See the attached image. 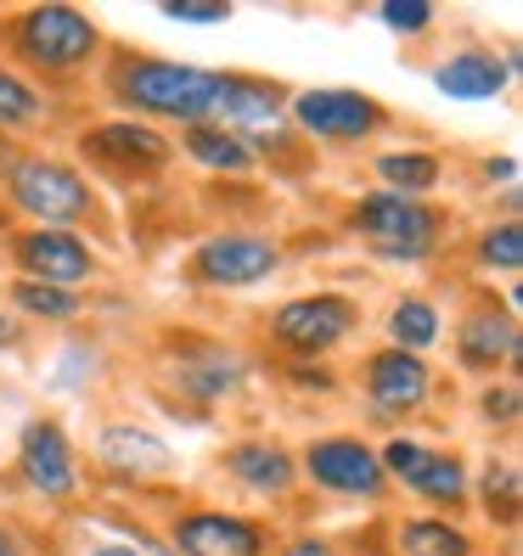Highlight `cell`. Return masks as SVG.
Here are the masks:
<instances>
[{
	"mask_svg": "<svg viewBox=\"0 0 523 556\" xmlns=\"http://www.w3.org/2000/svg\"><path fill=\"white\" fill-rule=\"evenodd\" d=\"M113 85H119V96H124L129 108H141V113H152V118L209 124V118H214V90H220V74L186 68V62L136 56V62H119Z\"/></svg>",
	"mask_w": 523,
	"mask_h": 556,
	"instance_id": "cell-1",
	"label": "cell"
},
{
	"mask_svg": "<svg viewBox=\"0 0 523 556\" xmlns=\"http://www.w3.org/2000/svg\"><path fill=\"white\" fill-rule=\"evenodd\" d=\"M7 40L23 62H35V68L46 74H69L79 68V62H90L96 51V23L79 12V7H35V12H23L12 28H7Z\"/></svg>",
	"mask_w": 523,
	"mask_h": 556,
	"instance_id": "cell-2",
	"label": "cell"
},
{
	"mask_svg": "<svg viewBox=\"0 0 523 556\" xmlns=\"http://www.w3.org/2000/svg\"><path fill=\"white\" fill-rule=\"evenodd\" d=\"M7 191L23 214H35L40 225H57V231L90 214V186L69 169V163H51V157L7 163Z\"/></svg>",
	"mask_w": 523,
	"mask_h": 556,
	"instance_id": "cell-3",
	"label": "cell"
},
{
	"mask_svg": "<svg viewBox=\"0 0 523 556\" xmlns=\"http://www.w3.org/2000/svg\"><path fill=\"white\" fill-rule=\"evenodd\" d=\"M354 231L366 242H377L395 258H422L439 237V208H428L422 198H395V191H372V198L354 208Z\"/></svg>",
	"mask_w": 523,
	"mask_h": 556,
	"instance_id": "cell-4",
	"label": "cell"
},
{
	"mask_svg": "<svg viewBox=\"0 0 523 556\" xmlns=\"http://www.w3.org/2000/svg\"><path fill=\"white\" fill-rule=\"evenodd\" d=\"M304 472L321 483V489H333V495H361V501H377L388 478H383V462H377V450L361 444V439H315L304 450Z\"/></svg>",
	"mask_w": 523,
	"mask_h": 556,
	"instance_id": "cell-5",
	"label": "cell"
},
{
	"mask_svg": "<svg viewBox=\"0 0 523 556\" xmlns=\"http://www.w3.org/2000/svg\"><path fill=\"white\" fill-rule=\"evenodd\" d=\"M383 478H400L406 489H416V495H428V501H445L456 506L468 495V467H462V455H439V450H422L411 439H395L383 455Z\"/></svg>",
	"mask_w": 523,
	"mask_h": 556,
	"instance_id": "cell-6",
	"label": "cell"
},
{
	"mask_svg": "<svg viewBox=\"0 0 523 556\" xmlns=\"http://www.w3.org/2000/svg\"><path fill=\"white\" fill-rule=\"evenodd\" d=\"M292 118L321 141H361L383 124V108L361 90H304L292 96Z\"/></svg>",
	"mask_w": 523,
	"mask_h": 556,
	"instance_id": "cell-7",
	"label": "cell"
},
{
	"mask_svg": "<svg viewBox=\"0 0 523 556\" xmlns=\"http://www.w3.org/2000/svg\"><path fill=\"white\" fill-rule=\"evenodd\" d=\"M282 265V248L265 237H214L191 258V276L203 287H253Z\"/></svg>",
	"mask_w": 523,
	"mask_h": 556,
	"instance_id": "cell-8",
	"label": "cell"
},
{
	"mask_svg": "<svg viewBox=\"0 0 523 556\" xmlns=\"http://www.w3.org/2000/svg\"><path fill=\"white\" fill-rule=\"evenodd\" d=\"M354 326V304L338 299V292H315V299H292L276 309V338L299 354H321L338 338H349Z\"/></svg>",
	"mask_w": 523,
	"mask_h": 556,
	"instance_id": "cell-9",
	"label": "cell"
},
{
	"mask_svg": "<svg viewBox=\"0 0 523 556\" xmlns=\"http://www.w3.org/2000/svg\"><path fill=\"white\" fill-rule=\"evenodd\" d=\"M17 265L28 270V281H46V287L74 292L79 281H90L96 258H90V248H85L74 231H57V225H40V231H28V237L17 242Z\"/></svg>",
	"mask_w": 523,
	"mask_h": 556,
	"instance_id": "cell-10",
	"label": "cell"
},
{
	"mask_svg": "<svg viewBox=\"0 0 523 556\" xmlns=\"http://www.w3.org/2000/svg\"><path fill=\"white\" fill-rule=\"evenodd\" d=\"M85 152L96 163H108V169H119V175H147V169H158V163L170 157V141H163L152 124L124 118V124L85 129Z\"/></svg>",
	"mask_w": 523,
	"mask_h": 556,
	"instance_id": "cell-11",
	"label": "cell"
},
{
	"mask_svg": "<svg viewBox=\"0 0 523 556\" xmlns=\"http://www.w3.org/2000/svg\"><path fill=\"white\" fill-rule=\"evenodd\" d=\"M175 545L180 556H265V534L248 517H225V511H191L175 522Z\"/></svg>",
	"mask_w": 523,
	"mask_h": 556,
	"instance_id": "cell-12",
	"label": "cell"
},
{
	"mask_svg": "<svg viewBox=\"0 0 523 556\" xmlns=\"http://www.w3.org/2000/svg\"><path fill=\"white\" fill-rule=\"evenodd\" d=\"M366 388H372L377 416H411L422 400H428V388H434V382H428V366H422V354L383 349V354H372Z\"/></svg>",
	"mask_w": 523,
	"mask_h": 556,
	"instance_id": "cell-13",
	"label": "cell"
},
{
	"mask_svg": "<svg viewBox=\"0 0 523 556\" xmlns=\"http://www.w3.org/2000/svg\"><path fill=\"white\" fill-rule=\"evenodd\" d=\"M23 478L51 501L74 495V450H69L57 421H35V428L23 433Z\"/></svg>",
	"mask_w": 523,
	"mask_h": 556,
	"instance_id": "cell-14",
	"label": "cell"
},
{
	"mask_svg": "<svg viewBox=\"0 0 523 556\" xmlns=\"http://www.w3.org/2000/svg\"><path fill=\"white\" fill-rule=\"evenodd\" d=\"M214 118H220V129H225V124H237V129H265V124L282 118V85L248 79V74H220ZM237 129H232V136H237Z\"/></svg>",
	"mask_w": 523,
	"mask_h": 556,
	"instance_id": "cell-15",
	"label": "cell"
},
{
	"mask_svg": "<svg viewBox=\"0 0 523 556\" xmlns=\"http://www.w3.org/2000/svg\"><path fill=\"white\" fill-rule=\"evenodd\" d=\"M96 450H102V462L124 478H163L175 467V450L158 433H141V428H108Z\"/></svg>",
	"mask_w": 523,
	"mask_h": 556,
	"instance_id": "cell-16",
	"label": "cell"
},
{
	"mask_svg": "<svg viewBox=\"0 0 523 556\" xmlns=\"http://www.w3.org/2000/svg\"><path fill=\"white\" fill-rule=\"evenodd\" d=\"M434 85L445 96H456V102H489V96H501V85H507V62L489 56V51H462L434 74Z\"/></svg>",
	"mask_w": 523,
	"mask_h": 556,
	"instance_id": "cell-17",
	"label": "cell"
},
{
	"mask_svg": "<svg viewBox=\"0 0 523 556\" xmlns=\"http://www.w3.org/2000/svg\"><path fill=\"white\" fill-rule=\"evenodd\" d=\"M523 343H518V320L512 315H473L462 320V359L473 371H489V366H501V359H518Z\"/></svg>",
	"mask_w": 523,
	"mask_h": 556,
	"instance_id": "cell-18",
	"label": "cell"
},
{
	"mask_svg": "<svg viewBox=\"0 0 523 556\" xmlns=\"http://www.w3.org/2000/svg\"><path fill=\"white\" fill-rule=\"evenodd\" d=\"M225 462H232V472L248 489H259V495H287L292 478H299V467H292V455L282 444H237Z\"/></svg>",
	"mask_w": 523,
	"mask_h": 556,
	"instance_id": "cell-19",
	"label": "cell"
},
{
	"mask_svg": "<svg viewBox=\"0 0 523 556\" xmlns=\"http://www.w3.org/2000/svg\"><path fill=\"white\" fill-rule=\"evenodd\" d=\"M186 152L198 163H209V169H232V175L253 169V147L220 124H186Z\"/></svg>",
	"mask_w": 523,
	"mask_h": 556,
	"instance_id": "cell-20",
	"label": "cell"
},
{
	"mask_svg": "<svg viewBox=\"0 0 523 556\" xmlns=\"http://www.w3.org/2000/svg\"><path fill=\"white\" fill-rule=\"evenodd\" d=\"M377 175L395 186V198H422V191L439 186V157H428V152H388V157H377Z\"/></svg>",
	"mask_w": 523,
	"mask_h": 556,
	"instance_id": "cell-21",
	"label": "cell"
},
{
	"mask_svg": "<svg viewBox=\"0 0 523 556\" xmlns=\"http://www.w3.org/2000/svg\"><path fill=\"white\" fill-rule=\"evenodd\" d=\"M400 551L406 556H473V540L439 517H422V522H406L400 529Z\"/></svg>",
	"mask_w": 523,
	"mask_h": 556,
	"instance_id": "cell-22",
	"label": "cell"
},
{
	"mask_svg": "<svg viewBox=\"0 0 523 556\" xmlns=\"http://www.w3.org/2000/svg\"><path fill=\"white\" fill-rule=\"evenodd\" d=\"M388 332H395V349L422 354V349L439 338V309L422 304V299H400L395 304V320H388Z\"/></svg>",
	"mask_w": 523,
	"mask_h": 556,
	"instance_id": "cell-23",
	"label": "cell"
},
{
	"mask_svg": "<svg viewBox=\"0 0 523 556\" xmlns=\"http://www.w3.org/2000/svg\"><path fill=\"white\" fill-rule=\"evenodd\" d=\"M46 113V96L28 85V79H17V74H7L0 68V129H17V124H35Z\"/></svg>",
	"mask_w": 523,
	"mask_h": 556,
	"instance_id": "cell-24",
	"label": "cell"
},
{
	"mask_svg": "<svg viewBox=\"0 0 523 556\" xmlns=\"http://www.w3.org/2000/svg\"><path fill=\"white\" fill-rule=\"evenodd\" d=\"M17 309L23 315H40V320H69L79 315V292H62V287H46V281H17Z\"/></svg>",
	"mask_w": 523,
	"mask_h": 556,
	"instance_id": "cell-25",
	"label": "cell"
},
{
	"mask_svg": "<svg viewBox=\"0 0 523 556\" xmlns=\"http://www.w3.org/2000/svg\"><path fill=\"white\" fill-rule=\"evenodd\" d=\"M478 258L484 265H496V270H507V276H518L523 270V225H489V231L478 237Z\"/></svg>",
	"mask_w": 523,
	"mask_h": 556,
	"instance_id": "cell-26",
	"label": "cell"
},
{
	"mask_svg": "<svg viewBox=\"0 0 523 556\" xmlns=\"http://www.w3.org/2000/svg\"><path fill=\"white\" fill-rule=\"evenodd\" d=\"M180 382L191 388L198 400H214L225 394V388L237 382V359L232 354H214V359H191V366H180Z\"/></svg>",
	"mask_w": 523,
	"mask_h": 556,
	"instance_id": "cell-27",
	"label": "cell"
},
{
	"mask_svg": "<svg viewBox=\"0 0 523 556\" xmlns=\"http://www.w3.org/2000/svg\"><path fill=\"white\" fill-rule=\"evenodd\" d=\"M163 17H175V23H225L232 7H225V0H163Z\"/></svg>",
	"mask_w": 523,
	"mask_h": 556,
	"instance_id": "cell-28",
	"label": "cell"
},
{
	"mask_svg": "<svg viewBox=\"0 0 523 556\" xmlns=\"http://www.w3.org/2000/svg\"><path fill=\"white\" fill-rule=\"evenodd\" d=\"M383 23L388 28H406V35H416V28L434 23V7L428 0H383Z\"/></svg>",
	"mask_w": 523,
	"mask_h": 556,
	"instance_id": "cell-29",
	"label": "cell"
},
{
	"mask_svg": "<svg viewBox=\"0 0 523 556\" xmlns=\"http://www.w3.org/2000/svg\"><path fill=\"white\" fill-rule=\"evenodd\" d=\"M484 416L489 421H512L518 416V394H512V388H489V394H484Z\"/></svg>",
	"mask_w": 523,
	"mask_h": 556,
	"instance_id": "cell-30",
	"label": "cell"
},
{
	"mask_svg": "<svg viewBox=\"0 0 523 556\" xmlns=\"http://www.w3.org/2000/svg\"><path fill=\"white\" fill-rule=\"evenodd\" d=\"M282 556H338V545H326V540H292Z\"/></svg>",
	"mask_w": 523,
	"mask_h": 556,
	"instance_id": "cell-31",
	"label": "cell"
},
{
	"mask_svg": "<svg viewBox=\"0 0 523 556\" xmlns=\"http://www.w3.org/2000/svg\"><path fill=\"white\" fill-rule=\"evenodd\" d=\"M484 175H489V180H518V163H512V157H489Z\"/></svg>",
	"mask_w": 523,
	"mask_h": 556,
	"instance_id": "cell-32",
	"label": "cell"
},
{
	"mask_svg": "<svg viewBox=\"0 0 523 556\" xmlns=\"http://www.w3.org/2000/svg\"><path fill=\"white\" fill-rule=\"evenodd\" d=\"M23 338V326L17 320H7V315H0V343H17Z\"/></svg>",
	"mask_w": 523,
	"mask_h": 556,
	"instance_id": "cell-33",
	"label": "cell"
},
{
	"mask_svg": "<svg viewBox=\"0 0 523 556\" xmlns=\"http://www.w3.org/2000/svg\"><path fill=\"white\" fill-rule=\"evenodd\" d=\"M90 556H136V551H129V545H96Z\"/></svg>",
	"mask_w": 523,
	"mask_h": 556,
	"instance_id": "cell-34",
	"label": "cell"
},
{
	"mask_svg": "<svg viewBox=\"0 0 523 556\" xmlns=\"http://www.w3.org/2000/svg\"><path fill=\"white\" fill-rule=\"evenodd\" d=\"M0 556H23V551H17V545H12L7 534H0Z\"/></svg>",
	"mask_w": 523,
	"mask_h": 556,
	"instance_id": "cell-35",
	"label": "cell"
},
{
	"mask_svg": "<svg viewBox=\"0 0 523 556\" xmlns=\"http://www.w3.org/2000/svg\"><path fill=\"white\" fill-rule=\"evenodd\" d=\"M0 169H7V147H0Z\"/></svg>",
	"mask_w": 523,
	"mask_h": 556,
	"instance_id": "cell-36",
	"label": "cell"
}]
</instances>
